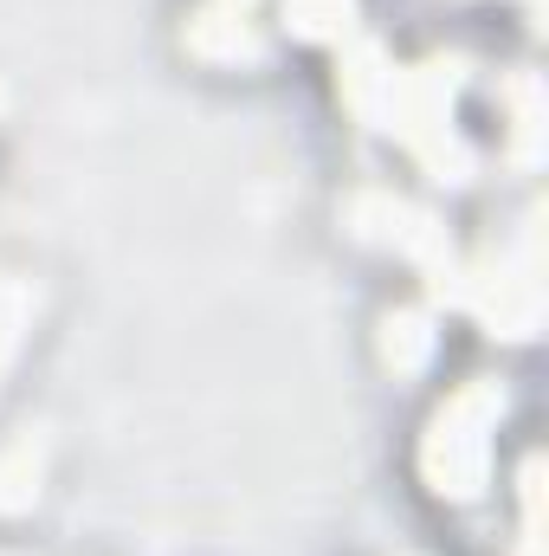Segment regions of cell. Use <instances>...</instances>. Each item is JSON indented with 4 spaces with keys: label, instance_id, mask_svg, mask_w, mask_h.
<instances>
[{
    "label": "cell",
    "instance_id": "obj_1",
    "mask_svg": "<svg viewBox=\"0 0 549 556\" xmlns=\"http://www.w3.org/2000/svg\"><path fill=\"white\" fill-rule=\"evenodd\" d=\"M498 415H505L498 382H472V389H459V395L439 408L433 433H426V453H420L433 492H446V498H472V492L485 485V433H491V420Z\"/></svg>",
    "mask_w": 549,
    "mask_h": 556
},
{
    "label": "cell",
    "instance_id": "obj_2",
    "mask_svg": "<svg viewBox=\"0 0 549 556\" xmlns=\"http://www.w3.org/2000/svg\"><path fill=\"white\" fill-rule=\"evenodd\" d=\"M388 98H395L388 59H382L375 46H349V52H343V104H349L362 124L388 130Z\"/></svg>",
    "mask_w": 549,
    "mask_h": 556
},
{
    "label": "cell",
    "instance_id": "obj_3",
    "mask_svg": "<svg viewBox=\"0 0 549 556\" xmlns=\"http://www.w3.org/2000/svg\"><path fill=\"white\" fill-rule=\"evenodd\" d=\"M188 46H194L201 59H253V52H259L253 26H246L233 7H207V13H194V20H188Z\"/></svg>",
    "mask_w": 549,
    "mask_h": 556
},
{
    "label": "cell",
    "instance_id": "obj_4",
    "mask_svg": "<svg viewBox=\"0 0 549 556\" xmlns=\"http://www.w3.org/2000/svg\"><path fill=\"white\" fill-rule=\"evenodd\" d=\"M382 356H388V369H401V376H413V369L433 356V330H426L420 311H395V317L382 324Z\"/></svg>",
    "mask_w": 549,
    "mask_h": 556
},
{
    "label": "cell",
    "instance_id": "obj_5",
    "mask_svg": "<svg viewBox=\"0 0 549 556\" xmlns=\"http://www.w3.org/2000/svg\"><path fill=\"white\" fill-rule=\"evenodd\" d=\"M284 20L297 39H343L356 26V0H284Z\"/></svg>",
    "mask_w": 549,
    "mask_h": 556
},
{
    "label": "cell",
    "instance_id": "obj_6",
    "mask_svg": "<svg viewBox=\"0 0 549 556\" xmlns=\"http://www.w3.org/2000/svg\"><path fill=\"white\" fill-rule=\"evenodd\" d=\"M39 498V446L20 440L7 459H0V511H26Z\"/></svg>",
    "mask_w": 549,
    "mask_h": 556
},
{
    "label": "cell",
    "instance_id": "obj_7",
    "mask_svg": "<svg viewBox=\"0 0 549 556\" xmlns=\"http://www.w3.org/2000/svg\"><path fill=\"white\" fill-rule=\"evenodd\" d=\"M420 149V162L433 168V181H472V149L452 137V130H439V137L413 142Z\"/></svg>",
    "mask_w": 549,
    "mask_h": 556
},
{
    "label": "cell",
    "instance_id": "obj_8",
    "mask_svg": "<svg viewBox=\"0 0 549 556\" xmlns=\"http://www.w3.org/2000/svg\"><path fill=\"white\" fill-rule=\"evenodd\" d=\"M511 104H518V155H524V162H537V130H544V85L524 72V78L511 85Z\"/></svg>",
    "mask_w": 549,
    "mask_h": 556
}]
</instances>
